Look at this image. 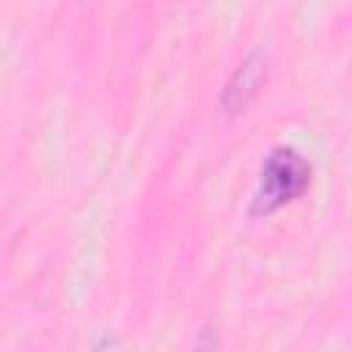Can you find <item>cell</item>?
I'll use <instances>...</instances> for the list:
<instances>
[{
  "mask_svg": "<svg viewBox=\"0 0 352 352\" xmlns=\"http://www.w3.org/2000/svg\"><path fill=\"white\" fill-rule=\"evenodd\" d=\"M308 162L294 148H275L258 176V187L253 195V212H275L278 206L297 198L308 184Z\"/></svg>",
  "mask_w": 352,
  "mask_h": 352,
  "instance_id": "6da1fadb",
  "label": "cell"
},
{
  "mask_svg": "<svg viewBox=\"0 0 352 352\" xmlns=\"http://www.w3.org/2000/svg\"><path fill=\"white\" fill-rule=\"evenodd\" d=\"M261 74H264V60H261L258 55L248 58V60L234 72V77L228 80V88H226V96H223L226 107H228V110L242 107V104L248 102V96L258 88Z\"/></svg>",
  "mask_w": 352,
  "mask_h": 352,
  "instance_id": "7a4b0ae2",
  "label": "cell"
}]
</instances>
